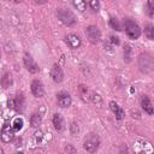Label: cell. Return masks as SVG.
<instances>
[{
    "label": "cell",
    "instance_id": "1",
    "mask_svg": "<svg viewBox=\"0 0 154 154\" xmlns=\"http://www.w3.org/2000/svg\"><path fill=\"white\" fill-rule=\"evenodd\" d=\"M137 65H138V69L142 73H146V75L150 73L154 69V61H153L152 55L148 54V53H142L138 57Z\"/></svg>",
    "mask_w": 154,
    "mask_h": 154
},
{
    "label": "cell",
    "instance_id": "2",
    "mask_svg": "<svg viewBox=\"0 0 154 154\" xmlns=\"http://www.w3.org/2000/svg\"><path fill=\"white\" fill-rule=\"evenodd\" d=\"M83 147L89 153H95L100 147V138L96 134H89L83 141Z\"/></svg>",
    "mask_w": 154,
    "mask_h": 154
},
{
    "label": "cell",
    "instance_id": "3",
    "mask_svg": "<svg viewBox=\"0 0 154 154\" xmlns=\"http://www.w3.org/2000/svg\"><path fill=\"white\" fill-rule=\"evenodd\" d=\"M124 28H125V32L126 35L131 38V40H136L140 37L141 35V28L140 25L134 22L132 19H125L124 20Z\"/></svg>",
    "mask_w": 154,
    "mask_h": 154
},
{
    "label": "cell",
    "instance_id": "4",
    "mask_svg": "<svg viewBox=\"0 0 154 154\" xmlns=\"http://www.w3.org/2000/svg\"><path fill=\"white\" fill-rule=\"evenodd\" d=\"M57 17H58V19H59L63 24H65L66 26H72V25L76 24V17H75V14H73L71 11H69V10L59 8V10L57 11Z\"/></svg>",
    "mask_w": 154,
    "mask_h": 154
},
{
    "label": "cell",
    "instance_id": "5",
    "mask_svg": "<svg viewBox=\"0 0 154 154\" xmlns=\"http://www.w3.org/2000/svg\"><path fill=\"white\" fill-rule=\"evenodd\" d=\"M85 35L88 37V40L91 42V43H97L101 38V31L99 30L97 26L95 25H89L87 29H85Z\"/></svg>",
    "mask_w": 154,
    "mask_h": 154
},
{
    "label": "cell",
    "instance_id": "6",
    "mask_svg": "<svg viewBox=\"0 0 154 154\" xmlns=\"http://www.w3.org/2000/svg\"><path fill=\"white\" fill-rule=\"evenodd\" d=\"M23 61H24V65H25L26 70H28L30 73H36V72H38V65H37V63L34 60V58H32L30 54L25 53V54H24V58H23Z\"/></svg>",
    "mask_w": 154,
    "mask_h": 154
},
{
    "label": "cell",
    "instance_id": "7",
    "mask_svg": "<svg viewBox=\"0 0 154 154\" xmlns=\"http://www.w3.org/2000/svg\"><path fill=\"white\" fill-rule=\"evenodd\" d=\"M13 136H14V130H13L12 125L6 123L2 126V130H1V140L5 143H8V142H11L13 140Z\"/></svg>",
    "mask_w": 154,
    "mask_h": 154
},
{
    "label": "cell",
    "instance_id": "8",
    "mask_svg": "<svg viewBox=\"0 0 154 154\" xmlns=\"http://www.w3.org/2000/svg\"><path fill=\"white\" fill-rule=\"evenodd\" d=\"M31 93L35 97H42L45 95V88H43V84L41 81L38 79H34L31 82Z\"/></svg>",
    "mask_w": 154,
    "mask_h": 154
},
{
    "label": "cell",
    "instance_id": "9",
    "mask_svg": "<svg viewBox=\"0 0 154 154\" xmlns=\"http://www.w3.org/2000/svg\"><path fill=\"white\" fill-rule=\"evenodd\" d=\"M57 101H58V105H59L60 107H63V108L69 107V106L71 105V102H72L70 94L66 93V91H60V93H58V95H57Z\"/></svg>",
    "mask_w": 154,
    "mask_h": 154
},
{
    "label": "cell",
    "instance_id": "10",
    "mask_svg": "<svg viewBox=\"0 0 154 154\" xmlns=\"http://www.w3.org/2000/svg\"><path fill=\"white\" fill-rule=\"evenodd\" d=\"M51 77L55 83H60L64 79V72L59 65H53V67L51 69Z\"/></svg>",
    "mask_w": 154,
    "mask_h": 154
},
{
    "label": "cell",
    "instance_id": "11",
    "mask_svg": "<svg viewBox=\"0 0 154 154\" xmlns=\"http://www.w3.org/2000/svg\"><path fill=\"white\" fill-rule=\"evenodd\" d=\"M66 42H67V45H69L72 49H77V48H79L81 45H82L81 37H79L78 35H76V34H69V35L66 36Z\"/></svg>",
    "mask_w": 154,
    "mask_h": 154
},
{
    "label": "cell",
    "instance_id": "12",
    "mask_svg": "<svg viewBox=\"0 0 154 154\" xmlns=\"http://www.w3.org/2000/svg\"><path fill=\"white\" fill-rule=\"evenodd\" d=\"M141 107H142V109H143L146 113H148L149 116H152L153 112H154V109H153V103H152V101L149 100V97H148L147 95H142V97H141Z\"/></svg>",
    "mask_w": 154,
    "mask_h": 154
},
{
    "label": "cell",
    "instance_id": "13",
    "mask_svg": "<svg viewBox=\"0 0 154 154\" xmlns=\"http://www.w3.org/2000/svg\"><path fill=\"white\" fill-rule=\"evenodd\" d=\"M109 108H111V111L113 112V114L116 116V118H117L118 120H122V119L124 118L125 113H124V111L120 108V106H118V103H116L114 101H111V102H109Z\"/></svg>",
    "mask_w": 154,
    "mask_h": 154
},
{
    "label": "cell",
    "instance_id": "14",
    "mask_svg": "<svg viewBox=\"0 0 154 154\" xmlns=\"http://www.w3.org/2000/svg\"><path fill=\"white\" fill-rule=\"evenodd\" d=\"M52 122H53V125H54V128H55V130H57V131H59V132H60V131H63V130H64V128H65V123H64V119H63L61 114L55 113V114L53 116Z\"/></svg>",
    "mask_w": 154,
    "mask_h": 154
},
{
    "label": "cell",
    "instance_id": "15",
    "mask_svg": "<svg viewBox=\"0 0 154 154\" xmlns=\"http://www.w3.org/2000/svg\"><path fill=\"white\" fill-rule=\"evenodd\" d=\"M123 55H124V61L125 63H131L132 61V58H134V51H132V47L130 45H125L124 46V49H123Z\"/></svg>",
    "mask_w": 154,
    "mask_h": 154
},
{
    "label": "cell",
    "instance_id": "16",
    "mask_svg": "<svg viewBox=\"0 0 154 154\" xmlns=\"http://www.w3.org/2000/svg\"><path fill=\"white\" fill-rule=\"evenodd\" d=\"M0 84H1V87L2 88H8L11 84H12V76H11V73L10 72H5L4 75H2V77L0 78Z\"/></svg>",
    "mask_w": 154,
    "mask_h": 154
},
{
    "label": "cell",
    "instance_id": "17",
    "mask_svg": "<svg viewBox=\"0 0 154 154\" xmlns=\"http://www.w3.org/2000/svg\"><path fill=\"white\" fill-rule=\"evenodd\" d=\"M23 108H24V96L23 94H18L14 97V109L23 111Z\"/></svg>",
    "mask_w": 154,
    "mask_h": 154
},
{
    "label": "cell",
    "instance_id": "18",
    "mask_svg": "<svg viewBox=\"0 0 154 154\" xmlns=\"http://www.w3.org/2000/svg\"><path fill=\"white\" fill-rule=\"evenodd\" d=\"M42 122V117L40 113H32L30 117V125L32 128H37Z\"/></svg>",
    "mask_w": 154,
    "mask_h": 154
},
{
    "label": "cell",
    "instance_id": "19",
    "mask_svg": "<svg viewBox=\"0 0 154 154\" xmlns=\"http://www.w3.org/2000/svg\"><path fill=\"white\" fill-rule=\"evenodd\" d=\"M73 6L79 11V12H84L87 10V2L85 0H72Z\"/></svg>",
    "mask_w": 154,
    "mask_h": 154
},
{
    "label": "cell",
    "instance_id": "20",
    "mask_svg": "<svg viewBox=\"0 0 154 154\" xmlns=\"http://www.w3.org/2000/svg\"><path fill=\"white\" fill-rule=\"evenodd\" d=\"M109 26L113 29V30H116V31H120L122 29H120V23H119V20L117 19V18H114V17H111L109 18Z\"/></svg>",
    "mask_w": 154,
    "mask_h": 154
},
{
    "label": "cell",
    "instance_id": "21",
    "mask_svg": "<svg viewBox=\"0 0 154 154\" xmlns=\"http://www.w3.org/2000/svg\"><path fill=\"white\" fill-rule=\"evenodd\" d=\"M11 125H12V128H13L14 131H19L23 128V119L22 118H14Z\"/></svg>",
    "mask_w": 154,
    "mask_h": 154
},
{
    "label": "cell",
    "instance_id": "22",
    "mask_svg": "<svg viewBox=\"0 0 154 154\" xmlns=\"http://www.w3.org/2000/svg\"><path fill=\"white\" fill-rule=\"evenodd\" d=\"M144 34L149 40H153L154 38V26L152 24H148L144 29Z\"/></svg>",
    "mask_w": 154,
    "mask_h": 154
},
{
    "label": "cell",
    "instance_id": "23",
    "mask_svg": "<svg viewBox=\"0 0 154 154\" xmlns=\"http://www.w3.org/2000/svg\"><path fill=\"white\" fill-rule=\"evenodd\" d=\"M147 13L150 18H153V16H154V2H153V0H148V2H147Z\"/></svg>",
    "mask_w": 154,
    "mask_h": 154
},
{
    "label": "cell",
    "instance_id": "24",
    "mask_svg": "<svg viewBox=\"0 0 154 154\" xmlns=\"http://www.w3.org/2000/svg\"><path fill=\"white\" fill-rule=\"evenodd\" d=\"M89 6L94 11H99L100 10V2H99V0H89Z\"/></svg>",
    "mask_w": 154,
    "mask_h": 154
},
{
    "label": "cell",
    "instance_id": "25",
    "mask_svg": "<svg viewBox=\"0 0 154 154\" xmlns=\"http://www.w3.org/2000/svg\"><path fill=\"white\" fill-rule=\"evenodd\" d=\"M70 131H71V134L75 136V135H77L78 134V131H79V128H78V124H76V123H72L71 124V126H70Z\"/></svg>",
    "mask_w": 154,
    "mask_h": 154
},
{
    "label": "cell",
    "instance_id": "26",
    "mask_svg": "<svg viewBox=\"0 0 154 154\" xmlns=\"http://www.w3.org/2000/svg\"><path fill=\"white\" fill-rule=\"evenodd\" d=\"M90 100H91L93 102H95V103H101V101H102L99 94H91V96H90Z\"/></svg>",
    "mask_w": 154,
    "mask_h": 154
},
{
    "label": "cell",
    "instance_id": "27",
    "mask_svg": "<svg viewBox=\"0 0 154 154\" xmlns=\"http://www.w3.org/2000/svg\"><path fill=\"white\" fill-rule=\"evenodd\" d=\"M108 41L112 43V46H114V45H119V38H118L117 36H111V37L108 38Z\"/></svg>",
    "mask_w": 154,
    "mask_h": 154
},
{
    "label": "cell",
    "instance_id": "28",
    "mask_svg": "<svg viewBox=\"0 0 154 154\" xmlns=\"http://www.w3.org/2000/svg\"><path fill=\"white\" fill-rule=\"evenodd\" d=\"M79 91H81V95L84 97L85 95H88V89L85 85H79Z\"/></svg>",
    "mask_w": 154,
    "mask_h": 154
},
{
    "label": "cell",
    "instance_id": "29",
    "mask_svg": "<svg viewBox=\"0 0 154 154\" xmlns=\"http://www.w3.org/2000/svg\"><path fill=\"white\" fill-rule=\"evenodd\" d=\"M65 150H66L67 153H70V152H71V153H75V152H76V149H75L73 147H71V144H67L66 148H65Z\"/></svg>",
    "mask_w": 154,
    "mask_h": 154
},
{
    "label": "cell",
    "instance_id": "30",
    "mask_svg": "<svg viewBox=\"0 0 154 154\" xmlns=\"http://www.w3.org/2000/svg\"><path fill=\"white\" fill-rule=\"evenodd\" d=\"M8 107H10V108H12V109H14V99L8 100Z\"/></svg>",
    "mask_w": 154,
    "mask_h": 154
},
{
    "label": "cell",
    "instance_id": "31",
    "mask_svg": "<svg viewBox=\"0 0 154 154\" xmlns=\"http://www.w3.org/2000/svg\"><path fill=\"white\" fill-rule=\"evenodd\" d=\"M49 0H35V2L36 4H38V5H42V4H46V2H48Z\"/></svg>",
    "mask_w": 154,
    "mask_h": 154
},
{
    "label": "cell",
    "instance_id": "32",
    "mask_svg": "<svg viewBox=\"0 0 154 154\" xmlns=\"http://www.w3.org/2000/svg\"><path fill=\"white\" fill-rule=\"evenodd\" d=\"M11 1H13V2H22V0H11Z\"/></svg>",
    "mask_w": 154,
    "mask_h": 154
},
{
    "label": "cell",
    "instance_id": "33",
    "mask_svg": "<svg viewBox=\"0 0 154 154\" xmlns=\"http://www.w3.org/2000/svg\"><path fill=\"white\" fill-rule=\"evenodd\" d=\"M0 57H1V53H0Z\"/></svg>",
    "mask_w": 154,
    "mask_h": 154
}]
</instances>
